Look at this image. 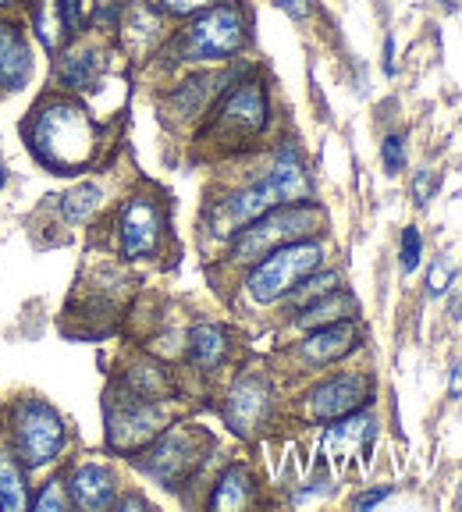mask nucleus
I'll list each match as a JSON object with an SVG mask.
<instances>
[{
    "instance_id": "1",
    "label": "nucleus",
    "mask_w": 462,
    "mask_h": 512,
    "mask_svg": "<svg viewBox=\"0 0 462 512\" xmlns=\"http://www.w3.org/2000/svg\"><path fill=\"white\" fill-rule=\"evenodd\" d=\"M25 136L32 153L47 164L54 175H68L89 164L96 153V128L89 114L72 100H47L36 107Z\"/></svg>"
},
{
    "instance_id": "2",
    "label": "nucleus",
    "mask_w": 462,
    "mask_h": 512,
    "mask_svg": "<svg viewBox=\"0 0 462 512\" xmlns=\"http://www.w3.org/2000/svg\"><path fill=\"white\" fill-rule=\"evenodd\" d=\"M246 43V15L239 4H210L178 36V61H228Z\"/></svg>"
},
{
    "instance_id": "3",
    "label": "nucleus",
    "mask_w": 462,
    "mask_h": 512,
    "mask_svg": "<svg viewBox=\"0 0 462 512\" xmlns=\"http://www.w3.org/2000/svg\"><path fill=\"white\" fill-rule=\"evenodd\" d=\"M11 448L22 470L54 463L64 448V420L43 399H22L11 409Z\"/></svg>"
},
{
    "instance_id": "4",
    "label": "nucleus",
    "mask_w": 462,
    "mask_h": 512,
    "mask_svg": "<svg viewBox=\"0 0 462 512\" xmlns=\"http://www.w3.org/2000/svg\"><path fill=\"white\" fill-rule=\"evenodd\" d=\"M324 260L320 242H285V246L271 249L267 256H260V264L253 267L246 288L256 303H278L292 292L306 274H313Z\"/></svg>"
},
{
    "instance_id": "5",
    "label": "nucleus",
    "mask_w": 462,
    "mask_h": 512,
    "mask_svg": "<svg viewBox=\"0 0 462 512\" xmlns=\"http://www.w3.org/2000/svg\"><path fill=\"white\" fill-rule=\"evenodd\" d=\"M317 224V207H299V203H281V207L267 210L263 217H256L253 224H246L242 232H235V246L231 256L235 260H260L271 249L285 246V242L303 239Z\"/></svg>"
},
{
    "instance_id": "6",
    "label": "nucleus",
    "mask_w": 462,
    "mask_h": 512,
    "mask_svg": "<svg viewBox=\"0 0 462 512\" xmlns=\"http://www.w3.org/2000/svg\"><path fill=\"white\" fill-rule=\"evenodd\" d=\"M271 121V104H267V89L263 82L246 79L235 89H228V96L217 107L214 118V132L217 136H228L231 143H242V139L260 136L263 128Z\"/></svg>"
},
{
    "instance_id": "7",
    "label": "nucleus",
    "mask_w": 462,
    "mask_h": 512,
    "mask_svg": "<svg viewBox=\"0 0 462 512\" xmlns=\"http://www.w3.org/2000/svg\"><path fill=\"white\" fill-rule=\"evenodd\" d=\"M160 431H164V409L136 392L107 409V445L114 452H136L150 445Z\"/></svg>"
},
{
    "instance_id": "8",
    "label": "nucleus",
    "mask_w": 462,
    "mask_h": 512,
    "mask_svg": "<svg viewBox=\"0 0 462 512\" xmlns=\"http://www.w3.org/2000/svg\"><path fill=\"white\" fill-rule=\"evenodd\" d=\"M281 203H285V200H281V189L274 185V178L267 175L263 182H256V185H249V189L228 196V200L214 210V232L217 235L242 232L246 224H253L256 217H263L267 210L281 207Z\"/></svg>"
},
{
    "instance_id": "9",
    "label": "nucleus",
    "mask_w": 462,
    "mask_h": 512,
    "mask_svg": "<svg viewBox=\"0 0 462 512\" xmlns=\"http://www.w3.org/2000/svg\"><path fill=\"white\" fill-rule=\"evenodd\" d=\"M118 235H121V253L128 260H143L153 256L160 249V235H164V221H160V210L153 200L136 196L121 207V221H118Z\"/></svg>"
},
{
    "instance_id": "10",
    "label": "nucleus",
    "mask_w": 462,
    "mask_h": 512,
    "mask_svg": "<svg viewBox=\"0 0 462 512\" xmlns=\"http://www.w3.org/2000/svg\"><path fill=\"white\" fill-rule=\"evenodd\" d=\"M200 452H196V434L192 431H168L164 438H153V448L139 459V470L157 477L160 484H175L196 466Z\"/></svg>"
},
{
    "instance_id": "11",
    "label": "nucleus",
    "mask_w": 462,
    "mask_h": 512,
    "mask_svg": "<svg viewBox=\"0 0 462 512\" xmlns=\"http://www.w3.org/2000/svg\"><path fill=\"white\" fill-rule=\"evenodd\" d=\"M267 409H271V388H267L263 377L249 374L231 388L228 402H224V420H228V427L235 434L249 438V434L263 424Z\"/></svg>"
},
{
    "instance_id": "12",
    "label": "nucleus",
    "mask_w": 462,
    "mask_h": 512,
    "mask_svg": "<svg viewBox=\"0 0 462 512\" xmlns=\"http://www.w3.org/2000/svg\"><path fill=\"white\" fill-rule=\"evenodd\" d=\"M370 395V384L367 377H356V374H342V377H331L324 381L320 388H313L310 395V413L317 420H338V416H349L356 413Z\"/></svg>"
},
{
    "instance_id": "13",
    "label": "nucleus",
    "mask_w": 462,
    "mask_h": 512,
    "mask_svg": "<svg viewBox=\"0 0 462 512\" xmlns=\"http://www.w3.org/2000/svg\"><path fill=\"white\" fill-rule=\"evenodd\" d=\"M359 342L356 324L349 320H335V324H324V328H313V335L303 342V360L313 363V367H324V363L342 360L345 352H352Z\"/></svg>"
},
{
    "instance_id": "14",
    "label": "nucleus",
    "mask_w": 462,
    "mask_h": 512,
    "mask_svg": "<svg viewBox=\"0 0 462 512\" xmlns=\"http://www.w3.org/2000/svg\"><path fill=\"white\" fill-rule=\"evenodd\" d=\"M32 75V54L25 47V36L18 25H0V89L18 93Z\"/></svg>"
},
{
    "instance_id": "15",
    "label": "nucleus",
    "mask_w": 462,
    "mask_h": 512,
    "mask_svg": "<svg viewBox=\"0 0 462 512\" xmlns=\"http://www.w3.org/2000/svg\"><path fill=\"white\" fill-rule=\"evenodd\" d=\"M68 495L79 509H107L114 502V477L111 470H104L100 463H82L72 473V484H68Z\"/></svg>"
},
{
    "instance_id": "16",
    "label": "nucleus",
    "mask_w": 462,
    "mask_h": 512,
    "mask_svg": "<svg viewBox=\"0 0 462 512\" xmlns=\"http://www.w3.org/2000/svg\"><path fill=\"white\" fill-rule=\"evenodd\" d=\"M377 434V420L370 413H349V416H338V424L327 431L324 438V448L331 452V456L342 463L345 456H352L359 445L367 448L370 438Z\"/></svg>"
},
{
    "instance_id": "17",
    "label": "nucleus",
    "mask_w": 462,
    "mask_h": 512,
    "mask_svg": "<svg viewBox=\"0 0 462 512\" xmlns=\"http://www.w3.org/2000/svg\"><path fill=\"white\" fill-rule=\"evenodd\" d=\"M271 178L281 189V200L285 203H306V196H310V175H306L303 157H299V150H295L292 143H285L278 150Z\"/></svg>"
},
{
    "instance_id": "18",
    "label": "nucleus",
    "mask_w": 462,
    "mask_h": 512,
    "mask_svg": "<svg viewBox=\"0 0 462 512\" xmlns=\"http://www.w3.org/2000/svg\"><path fill=\"white\" fill-rule=\"evenodd\" d=\"M57 79L61 86L75 89H93V82L100 79V54L93 47H79V50H68V54L57 61Z\"/></svg>"
},
{
    "instance_id": "19",
    "label": "nucleus",
    "mask_w": 462,
    "mask_h": 512,
    "mask_svg": "<svg viewBox=\"0 0 462 512\" xmlns=\"http://www.w3.org/2000/svg\"><path fill=\"white\" fill-rule=\"evenodd\" d=\"M352 313H356V299L349 292H338L335 288V292H327V296L313 299L310 306H303L295 324L299 328H324V324H335V320H349Z\"/></svg>"
},
{
    "instance_id": "20",
    "label": "nucleus",
    "mask_w": 462,
    "mask_h": 512,
    "mask_svg": "<svg viewBox=\"0 0 462 512\" xmlns=\"http://www.w3.org/2000/svg\"><path fill=\"white\" fill-rule=\"evenodd\" d=\"M253 502V477L246 466H228L217 480L214 495H210V509H246Z\"/></svg>"
},
{
    "instance_id": "21",
    "label": "nucleus",
    "mask_w": 462,
    "mask_h": 512,
    "mask_svg": "<svg viewBox=\"0 0 462 512\" xmlns=\"http://www.w3.org/2000/svg\"><path fill=\"white\" fill-rule=\"evenodd\" d=\"M228 352V338L214 324H196L189 335V360L200 370H214Z\"/></svg>"
},
{
    "instance_id": "22",
    "label": "nucleus",
    "mask_w": 462,
    "mask_h": 512,
    "mask_svg": "<svg viewBox=\"0 0 462 512\" xmlns=\"http://www.w3.org/2000/svg\"><path fill=\"white\" fill-rule=\"evenodd\" d=\"M217 82H221L217 75H196V79H185L182 86L168 96L171 111H175L178 118H192V114H200L203 107H207L210 93L217 89Z\"/></svg>"
},
{
    "instance_id": "23",
    "label": "nucleus",
    "mask_w": 462,
    "mask_h": 512,
    "mask_svg": "<svg viewBox=\"0 0 462 512\" xmlns=\"http://www.w3.org/2000/svg\"><path fill=\"white\" fill-rule=\"evenodd\" d=\"M25 505H29V495H25L22 463L15 459V452L0 448V509L18 512Z\"/></svg>"
},
{
    "instance_id": "24",
    "label": "nucleus",
    "mask_w": 462,
    "mask_h": 512,
    "mask_svg": "<svg viewBox=\"0 0 462 512\" xmlns=\"http://www.w3.org/2000/svg\"><path fill=\"white\" fill-rule=\"evenodd\" d=\"M160 29H164V18H160L157 8H150V4H136V8L128 11V43L139 50H146L150 43L160 40Z\"/></svg>"
},
{
    "instance_id": "25",
    "label": "nucleus",
    "mask_w": 462,
    "mask_h": 512,
    "mask_svg": "<svg viewBox=\"0 0 462 512\" xmlns=\"http://www.w3.org/2000/svg\"><path fill=\"white\" fill-rule=\"evenodd\" d=\"M100 200H104V192H100V185H93V182H82V185H75L68 196L61 200V214H64V221L68 224H82V221H89V214H93L96 207H100Z\"/></svg>"
},
{
    "instance_id": "26",
    "label": "nucleus",
    "mask_w": 462,
    "mask_h": 512,
    "mask_svg": "<svg viewBox=\"0 0 462 512\" xmlns=\"http://www.w3.org/2000/svg\"><path fill=\"white\" fill-rule=\"evenodd\" d=\"M338 288V274L335 271H324V274H306L299 285L288 292V299H292V306H310L313 299H320V296H327V292H335Z\"/></svg>"
},
{
    "instance_id": "27",
    "label": "nucleus",
    "mask_w": 462,
    "mask_h": 512,
    "mask_svg": "<svg viewBox=\"0 0 462 512\" xmlns=\"http://www.w3.org/2000/svg\"><path fill=\"white\" fill-rule=\"evenodd\" d=\"M29 505H32V509H40V512H61V509H68V505H72V495H68V488H64V480L54 477V480H47V484H43V491L32 498Z\"/></svg>"
},
{
    "instance_id": "28",
    "label": "nucleus",
    "mask_w": 462,
    "mask_h": 512,
    "mask_svg": "<svg viewBox=\"0 0 462 512\" xmlns=\"http://www.w3.org/2000/svg\"><path fill=\"white\" fill-rule=\"evenodd\" d=\"M128 388L143 399H157L164 392V374H160V367H136L128 374Z\"/></svg>"
},
{
    "instance_id": "29",
    "label": "nucleus",
    "mask_w": 462,
    "mask_h": 512,
    "mask_svg": "<svg viewBox=\"0 0 462 512\" xmlns=\"http://www.w3.org/2000/svg\"><path fill=\"white\" fill-rule=\"evenodd\" d=\"M381 160H384V171H388V175H399V171L406 168V139H402V136H384Z\"/></svg>"
},
{
    "instance_id": "30",
    "label": "nucleus",
    "mask_w": 462,
    "mask_h": 512,
    "mask_svg": "<svg viewBox=\"0 0 462 512\" xmlns=\"http://www.w3.org/2000/svg\"><path fill=\"white\" fill-rule=\"evenodd\" d=\"M420 256H423V239H420V232H416L413 224H409L406 232H402V253H399V264H402V271H416L420 267Z\"/></svg>"
},
{
    "instance_id": "31",
    "label": "nucleus",
    "mask_w": 462,
    "mask_h": 512,
    "mask_svg": "<svg viewBox=\"0 0 462 512\" xmlns=\"http://www.w3.org/2000/svg\"><path fill=\"white\" fill-rule=\"evenodd\" d=\"M452 281H455V267L448 264V260H434L431 271H427V292H431L434 299L445 296L448 288H452Z\"/></svg>"
},
{
    "instance_id": "32",
    "label": "nucleus",
    "mask_w": 462,
    "mask_h": 512,
    "mask_svg": "<svg viewBox=\"0 0 462 512\" xmlns=\"http://www.w3.org/2000/svg\"><path fill=\"white\" fill-rule=\"evenodd\" d=\"M160 11L164 15H175V18H192V15H200V11H207L214 0H157Z\"/></svg>"
},
{
    "instance_id": "33",
    "label": "nucleus",
    "mask_w": 462,
    "mask_h": 512,
    "mask_svg": "<svg viewBox=\"0 0 462 512\" xmlns=\"http://www.w3.org/2000/svg\"><path fill=\"white\" fill-rule=\"evenodd\" d=\"M57 11H61L64 32H82L86 18H82V0H57Z\"/></svg>"
},
{
    "instance_id": "34",
    "label": "nucleus",
    "mask_w": 462,
    "mask_h": 512,
    "mask_svg": "<svg viewBox=\"0 0 462 512\" xmlns=\"http://www.w3.org/2000/svg\"><path fill=\"white\" fill-rule=\"evenodd\" d=\"M434 189H438V175H434V171H420V175L413 178V203L416 207H423V203L431 200Z\"/></svg>"
},
{
    "instance_id": "35",
    "label": "nucleus",
    "mask_w": 462,
    "mask_h": 512,
    "mask_svg": "<svg viewBox=\"0 0 462 512\" xmlns=\"http://www.w3.org/2000/svg\"><path fill=\"white\" fill-rule=\"evenodd\" d=\"M118 15H121V0H100L96 4V25L100 29H118Z\"/></svg>"
},
{
    "instance_id": "36",
    "label": "nucleus",
    "mask_w": 462,
    "mask_h": 512,
    "mask_svg": "<svg viewBox=\"0 0 462 512\" xmlns=\"http://www.w3.org/2000/svg\"><path fill=\"white\" fill-rule=\"evenodd\" d=\"M274 4H278L288 18H295V22L310 18V11H313V0H274Z\"/></svg>"
},
{
    "instance_id": "37",
    "label": "nucleus",
    "mask_w": 462,
    "mask_h": 512,
    "mask_svg": "<svg viewBox=\"0 0 462 512\" xmlns=\"http://www.w3.org/2000/svg\"><path fill=\"white\" fill-rule=\"evenodd\" d=\"M391 495V488H374V491H363V495H356V509H374L377 502H384V498Z\"/></svg>"
},
{
    "instance_id": "38",
    "label": "nucleus",
    "mask_w": 462,
    "mask_h": 512,
    "mask_svg": "<svg viewBox=\"0 0 462 512\" xmlns=\"http://www.w3.org/2000/svg\"><path fill=\"white\" fill-rule=\"evenodd\" d=\"M448 392H452V399L462 395V363H455L452 374H448Z\"/></svg>"
},
{
    "instance_id": "39",
    "label": "nucleus",
    "mask_w": 462,
    "mask_h": 512,
    "mask_svg": "<svg viewBox=\"0 0 462 512\" xmlns=\"http://www.w3.org/2000/svg\"><path fill=\"white\" fill-rule=\"evenodd\" d=\"M384 75H395V40H384Z\"/></svg>"
},
{
    "instance_id": "40",
    "label": "nucleus",
    "mask_w": 462,
    "mask_h": 512,
    "mask_svg": "<svg viewBox=\"0 0 462 512\" xmlns=\"http://www.w3.org/2000/svg\"><path fill=\"white\" fill-rule=\"evenodd\" d=\"M15 4H18V0H0V11H4V8H15Z\"/></svg>"
},
{
    "instance_id": "41",
    "label": "nucleus",
    "mask_w": 462,
    "mask_h": 512,
    "mask_svg": "<svg viewBox=\"0 0 462 512\" xmlns=\"http://www.w3.org/2000/svg\"><path fill=\"white\" fill-rule=\"evenodd\" d=\"M4 182H8V175H4V168H0V189H4Z\"/></svg>"
},
{
    "instance_id": "42",
    "label": "nucleus",
    "mask_w": 462,
    "mask_h": 512,
    "mask_svg": "<svg viewBox=\"0 0 462 512\" xmlns=\"http://www.w3.org/2000/svg\"><path fill=\"white\" fill-rule=\"evenodd\" d=\"M459 509H462V498H459Z\"/></svg>"
}]
</instances>
